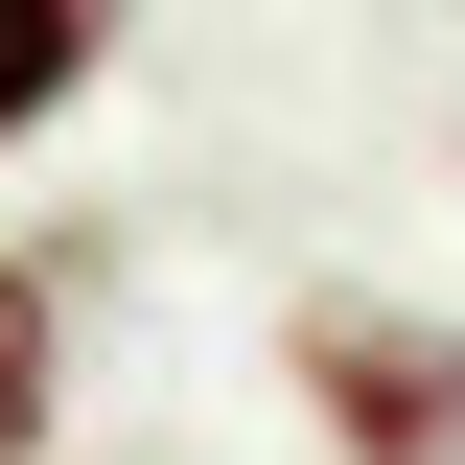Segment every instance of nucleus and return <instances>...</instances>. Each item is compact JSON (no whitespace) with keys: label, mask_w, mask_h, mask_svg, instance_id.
I'll use <instances>...</instances> for the list:
<instances>
[{"label":"nucleus","mask_w":465,"mask_h":465,"mask_svg":"<svg viewBox=\"0 0 465 465\" xmlns=\"http://www.w3.org/2000/svg\"><path fill=\"white\" fill-rule=\"evenodd\" d=\"M70 302H94V256L0 232V465H47V419H70Z\"/></svg>","instance_id":"nucleus-2"},{"label":"nucleus","mask_w":465,"mask_h":465,"mask_svg":"<svg viewBox=\"0 0 465 465\" xmlns=\"http://www.w3.org/2000/svg\"><path fill=\"white\" fill-rule=\"evenodd\" d=\"M280 396L326 419V465H465V326L372 302V280H302L280 302Z\"/></svg>","instance_id":"nucleus-1"},{"label":"nucleus","mask_w":465,"mask_h":465,"mask_svg":"<svg viewBox=\"0 0 465 465\" xmlns=\"http://www.w3.org/2000/svg\"><path fill=\"white\" fill-rule=\"evenodd\" d=\"M116 24H140V0H0V163H24V140L116 70Z\"/></svg>","instance_id":"nucleus-3"}]
</instances>
